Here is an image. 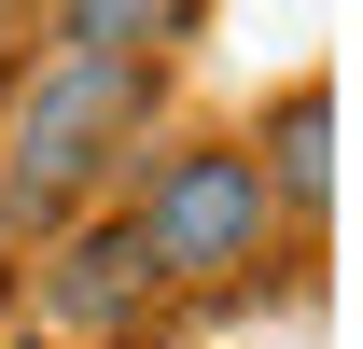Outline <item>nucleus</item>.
Returning <instances> with one entry per match:
<instances>
[{"instance_id":"nucleus-4","label":"nucleus","mask_w":363,"mask_h":349,"mask_svg":"<svg viewBox=\"0 0 363 349\" xmlns=\"http://www.w3.org/2000/svg\"><path fill=\"white\" fill-rule=\"evenodd\" d=\"M252 168H266V196H279V238H308L321 210H335V84L321 70H294V84L252 112V140H238Z\"/></svg>"},{"instance_id":"nucleus-6","label":"nucleus","mask_w":363,"mask_h":349,"mask_svg":"<svg viewBox=\"0 0 363 349\" xmlns=\"http://www.w3.org/2000/svg\"><path fill=\"white\" fill-rule=\"evenodd\" d=\"M0 336H14V252H0Z\"/></svg>"},{"instance_id":"nucleus-1","label":"nucleus","mask_w":363,"mask_h":349,"mask_svg":"<svg viewBox=\"0 0 363 349\" xmlns=\"http://www.w3.org/2000/svg\"><path fill=\"white\" fill-rule=\"evenodd\" d=\"M154 112H168V70L43 43L14 70V98H0V252L14 238H56L112 168H140L154 154Z\"/></svg>"},{"instance_id":"nucleus-7","label":"nucleus","mask_w":363,"mask_h":349,"mask_svg":"<svg viewBox=\"0 0 363 349\" xmlns=\"http://www.w3.org/2000/svg\"><path fill=\"white\" fill-rule=\"evenodd\" d=\"M0 349H70V336H0Z\"/></svg>"},{"instance_id":"nucleus-2","label":"nucleus","mask_w":363,"mask_h":349,"mask_svg":"<svg viewBox=\"0 0 363 349\" xmlns=\"http://www.w3.org/2000/svg\"><path fill=\"white\" fill-rule=\"evenodd\" d=\"M126 223H140V265L154 294H238L252 265H279V196L238 140H168L126 168Z\"/></svg>"},{"instance_id":"nucleus-3","label":"nucleus","mask_w":363,"mask_h":349,"mask_svg":"<svg viewBox=\"0 0 363 349\" xmlns=\"http://www.w3.org/2000/svg\"><path fill=\"white\" fill-rule=\"evenodd\" d=\"M43 336H70V349L154 336V265H140V223L126 210H70L43 238Z\"/></svg>"},{"instance_id":"nucleus-5","label":"nucleus","mask_w":363,"mask_h":349,"mask_svg":"<svg viewBox=\"0 0 363 349\" xmlns=\"http://www.w3.org/2000/svg\"><path fill=\"white\" fill-rule=\"evenodd\" d=\"M196 28H210V0H56V43L70 56H126V70H168Z\"/></svg>"}]
</instances>
